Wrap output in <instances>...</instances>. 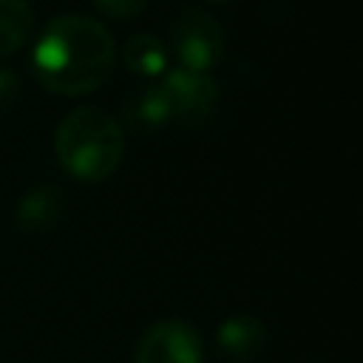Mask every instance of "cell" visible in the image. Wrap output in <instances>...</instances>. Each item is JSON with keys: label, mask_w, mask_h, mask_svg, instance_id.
Here are the masks:
<instances>
[{"label": "cell", "mask_w": 363, "mask_h": 363, "mask_svg": "<svg viewBox=\"0 0 363 363\" xmlns=\"http://www.w3.org/2000/svg\"><path fill=\"white\" fill-rule=\"evenodd\" d=\"M116 62L111 31L85 14H60L45 23L34 45V74L40 85L60 96H82L102 88Z\"/></svg>", "instance_id": "6da1fadb"}, {"label": "cell", "mask_w": 363, "mask_h": 363, "mask_svg": "<svg viewBox=\"0 0 363 363\" xmlns=\"http://www.w3.org/2000/svg\"><path fill=\"white\" fill-rule=\"evenodd\" d=\"M54 153L60 167L77 182H105L122 164L125 130L105 108L82 105L65 113L57 125Z\"/></svg>", "instance_id": "7a4b0ae2"}, {"label": "cell", "mask_w": 363, "mask_h": 363, "mask_svg": "<svg viewBox=\"0 0 363 363\" xmlns=\"http://www.w3.org/2000/svg\"><path fill=\"white\" fill-rule=\"evenodd\" d=\"M170 48L179 60V68L204 71L216 68L227 51L224 28L213 14H207L199 6H182L170 17Z\"/></svg>", "instance_id": "3957f363"}, {"label": "cell", "mask_w": 363, "mask_h": 363, "mask_svg": "<svg viewBox=\"0 0 363 363\" xmlns=\"http://www.w3.org/2000/svg\"><path fill=\"white\" fill-rule=\"evenodd\" d=\"M159 88L167 99L170 122L182 128H201L218 111V99H221L218 85L204 71H190V68L164 71Z\"/></svg>", "instance_id": "277c9868"}, {"label": "cell", "mask_w": 363, "mask_h": 363, "mask_svg": "<svg viewBox=\"0 0 363 363\" xmlns=\"http://www.w3.org/2000/svg\"><path fill=\"white\" fill-rule=\"evenodd\" d=\"M133 363H204L201 335L179 318L156 320L139 335Z\"/></svg>", "instance_id": "5b68a950"}, {"label": "cell", "mask_w": 363, "mask_h": 363, "mask_svg": "<svg viewBox=\"0 0 363 363\" xmlns=\"http://www.w3.org/2000/svg\"><path fill=\"white\" fill-rule=\"evenodd\" d=\"M68 213V196L60 184H34L28 187L17 207H14V224L23 233H51L60 227V221Z\"/></svg>", "instance_id": "8992f818"}, {"label": "cell", "mask_w": 363, "mask_h": 363, "mask_svg": "<svg viewBox=\"0 0 363 363\" xmlns=\"http://www.w3.org/2000/svg\"><path fill=\"white\" fill-rule=\"evenodd\" d=\"M267 326L261 318L238 312L218 323L216 329V349L230 363H255L267 349Z\"/></svg>", "instance_id": "52a82bcc"}, {"label": "cell", "mask_w": 363, "mask_h": 363, "mask_svg": "<svg viewBox=\"0 0 363 363\" xmlns=\"http://www.w3.org/2000/svg\"><path fill=\"white\" fill-rule=\"evenodd\" d=\"M119 125L122 130L128 128L130 133H139V136H150L170 122V108H167V99L159 88V82H147V85H139L133 88L125 99H122V108H119Z\"/></svg>", "instance_id": "ba28073f"}, {"label": "cell", "mask_w": 363, "mask_h": 363, "mask_svg": "<svg viewBox=\"0 0 363 363\" xmlns=\"http://www.w3.org/2000/svg\"><path fill=\"white\" fill-rule=\"evenodd\" d=\"M122 62L130 74L142 79H156L167 71V48L150 31H136L122 45Z\"/></svg>", "instance_id": "9c48e42d"}, {"label": "cell", "mask_w": 363, "mask_h": 363, "mask_svg": "<svg viewBox=\"0 0 363 363\" xmlns=\"http://www.w3.org/2000/svg\"><path fill=\"white\" fill-rule=\"evenodd\" d=\"M34 34V9L28 0H0V57L17 54Z\"/></svg>", "instance_id": "30bf717a"}, {"label": "cell", "mask_w": 363, "mask_h": 363, "mask_svg": "<svg viewBox=\"0 0 363 363\" xmlns=\"http://www.w3.org/2000/svg\"><path fill=\"white\" fill-rule=\"evenodd\" d=\"M94 6H96V11H99L102 17L125 23V20L139 17V14L145 11L147 0H94Z\"/></svg>", "instance_id": "8fae6325"}, {"label": "cell", "mask_w": 363, "mask_h": 363, "mask_svg": "<svg viewBox=\"0 0 363 363\" xmlns=\"http://www.w3.org/2000/svg\"><path fill=\"white\" fill-rule=\"evenodd\" d=\"M20 91H23L20 74L11 68H0V113H6L20 99Z\"/></svg>", "instance_id": "7c38bea8"}, {"label": "cell", "mask_w": 363, "mask_h": 363, "mask_svg": "<svg viewBox=\"0 0 363 363\" xmlns=\"http://www.w3.org/2000/svg\"><path fill=\"white\" fill-rule=\"evenodd\" d=\"M213 3H227V0H213Z\"/></svg>", "instance_id": "4fadbf2b"}]
</instances>
